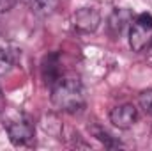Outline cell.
Returning a JSON list of instances; mask_svg holds the SVG:
<instances>
[{"label": "cell", "mask_w": 152, "mask_h": 151, "mask_svg": "<svg viewBox=\"0 0 152 151\" xmlns=\"http://www.w3.org/2000/svg\"><path fill=\"white\" fill-rule=\"evenodd\" d=\"M51 103L57 110L76 112L85 105V89L78 78H60L53 84Z\"/></svg>", "instance_id": "cell-1"}, {"label": "cell", "mask_w": 152, "mask_h": 151, "mask_svg": "<svg viewBox=\"0 0 152 151\" xmlns=\"http://www.w3.org/2000/svg\"><path fill=\"white\" fill-rule=\"evenodd\" d=\"M151 43H152V16L149 13H142L131 21L129 46L133 48V52H143Z\"/></svg>", "instance_id": "cell-2"}, {"label": "cell", "mask_w": 152, "mask_h": 151, "mask_svg": "<svg viewBox=\"0 0 152 151\" xmlns=\"http://www.w3.org/2000/svg\"><path fill=\"white\" fill-rule=\"evenodd\" d=\"M9 139L14 146H27L34 139V124L27 115L12 117L5 123Z\"/></svg>", "instance_id": "cell-3"}, {"label": "cell", "mask_w": 152, "mask_h": 151, "mask_svg": "<svg viewBox=\"0 0 152 151\" xmlns=\"http://www.w3.org/2000/svg\"><path fill=\"white\" fill-rule=\"evenodd\" d=\"M138 119V112L134 109V105L131 103H124V105H118L115 107L113 110L110 112V121L112 124L120 128V130H127L131 128Z\"/></svg>", "instance_id": "cell-4"}, {"label": "cell", "mask_w": 152, "mask_h": 151, "mask_svg": "<svg viewBox=\"0 0 152 151\" xmlns=\"http://www.w3.org/2000/svg\"><path fill=\"white\" fill-rule=\"evenodd\" d=\"M101 21V16L92 7H83L75 13V27L83 32H94Z\"/></svg>", "instance_id": "cell-5"}, {"label": "cell", "mask_w": 152, "mask_h": 151, "mask_svg": "<svg viewBox=\"0 0 152 151\" xmlns=\"http://www.w3.org/2000/svg\"><path fill=\"white\" fill-rule=\"evenodd\" d=\"M42 76H44L46 84H50V85H53L57 80H60V76H58V62H57V55L55 53L46 57L44 66H42Z\"/></svg>", "instance_id": "cell-6"}, {"label": "cell", "mask_w": 152, "mask_h": 151, "mask_svg": "<svg viewBox=\"0 0 152 151\" xmlns=\"http://www.w3.org/2000/svg\"><path fill=\"white\" fill-rule=\"evenodd\" d=\"M131 21V13L127 9H117L110 18V29L113 34H120L122 29Z\"/></svg>", "instance_id": "cell-7"}, {"label": "cell", "mask_w": 152, "mask_h": 151, "mask_svg": "<svg viewBox=\"0 0 152 151\" xmlns=\"http://www.w3.org/2000/svg\"><path fill=\"white\" fill-rule=\"evenodd\" d=\"M30 7L41 16H50L57 11L58 0H30Z\"/></svg>", "instance_id": "cell-8"}, {"label": "cell", "mask_w": 152, "mask_h": 151, "mask_svg": "<svg viewBox=\"0 0 152 151\" xmlns=\"http://www.w3.org/2000/svg\"><path fill=\"white\" fill-rule=\"evenodd\" d=\"M140 105H142V109L145 112L152 115V87L140 94Z\"/></svg>", "instance_id": "cell-9"}, {"label": "cell", "mask_w": 152, "mask_h": 151, "mask_svg": "<svg viewBox=\"0 0 152 151\" xmlns=\"http://www.w3.org/2000/svg\"><path fill=\"white\" fill-rule=\"evenodd\" d=\"M11 66H12V61H11L9 53L0 48V75H5L11 70Z\"/></svg>", "instance_id": "cell-10"}, {"label": "cell", "mask_w": 152, "mask_h": 151, "mask_svg": "<svg viewBox=\"0 0 152 151\" xmlns=\"http://www.w3.org/2000/svg\"><path fill=\"white\" fill-rule=\"evenodd\" d=\"M96 135H97V139H99V141H101V142H103L104 146H108V148H115V146H120L118 142H113V139H112V137H110V135H108L106 132H99V130H97V132H96Z\"/></svg>", "instance_id": "cell-11"}, {"label": "cell", "mask_w": 152, "mask_h": 151, "mask_svg": "<svg viewBox=\"0 0 152 151\" xmlns=\"http://www.w3.org/2000/svg\"><path fill=\"white\" fill-rule=\"evenodd\" d=\"M16 2H18V0H0V14L11 11V9L16 5Z\"/></svg>", "instance_id": "cell-12"}, {"label": "cell", "mask_w": 152, "mask_h": 151, "mask_svg": "<svg viewBox=\"0 0 152 151\" xmlns=\"http://www.w3.org/2000/svg\"><path fill=\"white\" fill-rule=\"evenodd\" d=\"M4 109V98H2V91H0V110Z\"/></svg>", "instance_id": "cell-13"}, {"label": "cell", "mask_w": 152, "mask_h": 151, "mask_svg": "<svg viewBox=\"0 0 152 151\" xmlns=\"http://www.w3.org/2000/svg\"><path fill=\"white\" fill-rule=\"evenodd\" d=\"M151 53H152V48H151Z\"/></svg>", "instance_id": "cell-14"}]
</instances>
